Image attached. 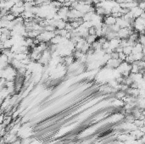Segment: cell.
I'll list each match as a JSON object with an SVG mask.
<instances>
[{"label": "cell", "mask_w": 145, "mask_h": 144, "mask_svg": "<svg viewBox=\"0 0 145 144\" xmlns=\"http://www.w3.org/2000/svg\"><path fill=\"white\" fill-rule=\"evenodd\" d=\"M143 47H144L141 43H138L134 47H133V49H132V54H136V53H143Z\"/></svg>", "instance_id": "obj_5"}, {"label": "cell", "mask_w": 145, "mask_h": 144, "mask_svg": "<svg viewBox=\"0 0 145 144\" xmlns=\"http://www.w3.org/2000/svg\"><path fill=\"white\" fill-rule=\"evenodd\" d=\"M138 6L141 9V10H145V1L144 0H141V1H139Z\"/></svg>", "instance_id": "obj_17"}, {"label": "cell", "mask_w": 145, "mask_h": 144, "mask_svg": "<svg viewBox=\"0 0 145 144\" xmlns=\"http://www.w3.org/2000/svg\"><path fill=\"white\" fill-rule=\"evenodd\" d=\"M126 55L123 52H121V53H119V59L121 61H125L126 60Z\"/></svg>", "instance_id": "obj_19"}, {"label": "cell", "mask_w": 145, "mask_h": 144, "mask_svg": "<svg viewBox=\"0 0 145 144\" xmlns=\"http://www.w3.org/2000/svg\"><path fill=\"white\" fill-rule=\"evenodd\" d=\"M132 49H133V47H132V46H126L125 47H123V53H125L126 56L132 54Z\"/></svg>", "instance_id": "obj_10"}, {"label": "cell", "mask_w": 145, "mask_h": 144, "mask_svg": "<svg viewBox=\"0 0 145 144\" xmlns=\"http://www.w3.org/2000/svg\"><path fill=\"white\" fill-rule=\"evenodd\" d=\"M109 46H110V45H109V41L105 42V43L102 45V49H103V50L108 49L109 47Z\"/></svg>", "instance_id": "obj_21"}, {"label": "cell", "mask_w": 145, "mask_h": 144, "mask_svg": "<svg viewBox=\"0 0 145 144\" xmlns=\"http://www.w3.org/2000/svg\"><path fill=\"white\" fill-rule=\"evenodd\" d=\"M126 63H128V64L130 65H132L133 64V63L135 62V59H134V55L132 54H130V55H127L126 56V60H125Z\"/></svg>", "instance_id": "obj_12"}, {"label": "cell", "mask_w": 145, "mask_h": 144, "mask_svg": "<svg viewBox=\"0 0 145 144\" xmlns=\"http://www.w3.org/2000/svg\"><path fill=\"white\" fill-rule=\"evenodd\" d=\"M109 47L112 49L114 51L117 49L118 47L120 46V38H114V39H111V40H109Z\"/></svg>", "instance_id": "obj_3"}, {"label": "cell", "mask_w": 145, "mask_h": 144, "mask_svg": "<svg viewBox=\"0 0 145 144\" xmlns=\"http://www.w3.org/2000/svg\"><path fill=\"white\" fill-rule=\"evenodd\" d=\"M110 57H111V59H119V53H117V52H115V51H114V52H112L110 53Z\"/></svg>", "instance_id": "obj_18"}, {"label": "cell", "mask_w": 145, "mask_h": 144, "mask_svg": "<svg viewBox=\"0 0 145 144\" xmlns=\"http://www.w3.org/2000/svg\"><path fill=\"white\" fill-rule=\"evenodd\" d=\"M92 47V45L89 44L88 43H86L85 45L83 47H82V53H87V52L89 51V49Z\"/></svg>", "instance_id": "obj_13"}, {"label": "cell", "mask_w": 145, "mask_h": 144, "mask_svg": "<svg viewBox=\"0 0 145 144\" xmlns=\"http://www.w3.org/2000/svg\"><path fill=\"white\" fill-rule=\"evenodd\" d=\"M93 12H88L87 14H84L83 16H82V19H83L84 22L85 21H91L92 19H93Z\"/></svg>", "instance_id": "obj_9"}, {"label": "cell", "mask_w": 145, "mask_h": 144, "mask_svg": "<svg viewBox=\"0 0 145 144\" xmlns=\"http://www.w3.org/2000/svg\"><path fill=\"white\" fill-rule=\"evenodd\" d=\"M66 21H65L63 20H59L56 22V28L59 30H62V29H66Z\"/></svg>", "instance_id": "obj_6"}, {"label": "cell", "mask_w": 145, "mask_h": 144, "mask_svg": "<svg viewBox=\"0 0 145 144\" xmlns=\"http://www.w3.org/2000/svg\"><path fill=\"white\" fill-rule=\"evenodd\" d=\"M115 1L116 2L117 4H122V3H125V0H115Z\"/></svg>", "instance_id": "obj_23"}, {"label": "cell", "mask_w": 145, "mask_h": 144, "mask_svg": "<svg viewBox=\"0 0 145 144\" xmlns=\"http://www.w3.org/2000/svg\"><path fill=\"white\" fill-rule=\"evenodd\" d=\"M97 40H98V37L96 35H88L87 37H86V41H87V43H88L91 45L93 43H95Z\"/></svg>", "instance_id": "obj_8"}, {"label": "cell", "mask_w": 145, "mask_h": 144, "mask_svg": "<svg viewBox=\"0 0 145 144\" xmlns=\"http://www.w3.org/2000/svg\"><path fill=\"white\" fill-rule=\"evenodd\" d=\"M131 12L132 13V14H133V16H134V18L136 19V18L140 17V16H141V14L144 12V10H141V9L139 8L138 6H137V7L132 8V10H131Z\"/></svg>", "instance_id": "obj_4"}, {"label": "cell", "mask_w": 145, "mask_h": 144, "mask_svg": "<svg viewBox=\"0 0 145 144\" xmlns=\"http://www.w3.org/2000/svg\"><path fill=\"white\" fill-rule=\"evenodd\" d=\"M116 23L120 26V28H126V27H129V26H131L132 25L130 24L129 22H127L126 20L124 19L123 16L120 17V18H118L116 19Z\"/></svg>", "instance_id": "obj_2"}, {"label": "cell", "mask_w": 145, "mask_h": 144, "mask_svg": "<svg viewBox=\"0 0 145 144\" xmlns=\"http://www.w3.org/2000/svg\"><path fill=\"white\" fill-rule=\"evenodd\" d=\"M103 22L105 24L106 26H111L115 25L116 23V18H115L113 15H107V16H103Z\"/></svg>", "instance_id": "obj_1"}, {"label": "cell", "mask_w": 145, "mask_h": 144, "mask_svg": "<svg viewBox=\"0 0 145 144\" xmlns=\"http://www.w3.org/2000/svg\"><path fill=\"white\" fill-rule=\"evenodd\" d=\"M115 51V52H117V53H121V52H123V47L121 46H119Z\"/></svg>", "instance_id": "obj_22"}, {"label": "cell", "mask_w": 145, "mask_h": 144, "mask_svg": "<svg viewBox=\"0 0 145 144\" xmlns=\"http://www.w3.org/2000/svg\"><path fill=\"white\" fill-rule=\"evenodd\" d=\"M144 1H145V0H144Z\"/></svg>", "instance_id": "obj_25"}, {"label": "cell", "mask_w": 145, "mask_h": 144, "mask_svg": "<svg viewBox=\"0 0 145 144\" xmlns=\"http://www.w3.org/2000/svg\"><path fill=\"white\" fill-rule=\"evenodd\" d=\"M141 69L139 68V66L138 65L137 62H134L133 64H132V69H131V73L132 74H137V73H140Z\"/></svg>", "instance_id": "obj_7"}, {"label": "cell", "mask_w": 145, "mask_h": 144, "mask_svg": "<svg viewBox=\"0 0 145 144\" xmlns=\"http://www.w3.org/2000/svg\"><path fill=\"white\" fill-rule=\"evenodd\" d=\"M56 28L54 26L52 25H47L46 26H44V31H49V32H54L56 31Z\"/></svg>", "instance_id": "obj_11"}, {"label": "cell", "mask_w": 145, "mask_h": 144, "mask_svg": "<svg viewBox=\"0 0 145 144\" xmlns=\"http://www.w3.org/2000/svg\"><path fill=\"white\" fill-rule=\"evenodd\" d=\"M134 55V59H135V61H140V60H143V53H136V54H133Z\"/></svg>", "instance_id": "obj_14"}, {"label": "cell", "mask_w": 145, "mask_h": 144, "mask_svg": "<svg viewBox=\"0 0 145 144\" xmlns=\"http://www.w3.org/2000/svg\"><path fill=\"white\" fill-rule=\"evenodd\" d=\"M109 28H110V30L112 31H114V32H118L120 30V26L118 25L117 23H115V25L113 26H109Z\"/></svg>", "instance_id": "obj_15"}, {"label": "cell", "mask_w": 145, "mask_h": 144, "mask_svg": "<svg viewBox=\"0 0 145 144\" xmlns=\"http://www.w3.org/2000/svg\"><path fill=\"white\" fill-rule=\"evenodd\" d=\"M88 33H89V35H96V29H95V27L93 26V27L88 29Z\"/></svg>", "instance_id": "obj_20"}, {"label": "cell", "mask_w": 145, "mask_h": 144, "mask_svg": "<svg viewBox=\"0 0 145 144\" xmlns=\"http://www.w3.org/2000/svg\"><path fill=\"white\" fill-rule=\"evenodd\" d=\"M140 17H141V18H143V20H145V11L143 12V14H141V16H140Z\"/></svg>", "instance_id": "obj_24"}, {"label": "cell", "mask_w": 145, "mask_h": 144, "mask_svg": "<svg viewBox=\"0 0 145 144\" xmlns=\"http://www.w3.org/2000/svg\"><path fill=\"white\" fill-rule=\"evenodd\" d=\"M138 43H141L143 47H145V35H143V34H139Z\"/></svg>", "instance_id": "obj_16"}]
</instances>
